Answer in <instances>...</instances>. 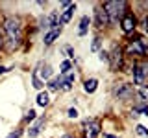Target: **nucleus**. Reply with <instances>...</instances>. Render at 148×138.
Returning <instances> with one entry per match:
<instances>
[{"instance_id":"15","label":"nucleus","mask_w":148,"mask_h":138,"mask_svg":"<svg viewBox=\"0 0 148 138\" xmlns=\"http://www.w3.org/2000/svg\"><path fill=\"white\" fill-rule=\"evenodd\" d=\"M43 125H45V118H39V120L35 122V125H34V127H30V131H28L30 138H35L37 135H39L41 129H43Z\"/></svg>"},{"instance_id":"22","label":"nucleus","mask_w":148,"mask_h":138,"mask_svg":"<svg viewBox=\"0 0 148 138\" xmlns=\"http://www.w3.org/2000/svg\"><path fill=\"white\" fill-rule=\"evenodd\" d=\"M48 89H50V90H58V89H59V77H56V79L48 81Z\"/></svg>"},{"instance_id":"12","label":"nucleus","mask_w":148,"mask_h":138,"mask_svg":"<svg viewBox=\"0 0 148 138\" xmlns=\"http://www.w3.org/2000/svg\"><path fill=\"white\" fill-rule=\"evenodd\" d=\"M76 11V4H71L65 11L61 13V17H59V28L61 26H65V24H69V20L72 18V13Z\"/></svg>"},{"instance_id":"31","label":"nucleus","mask_w":148,"mask_h":138,"mask_svg":"<svg viewBox=\"0 0 148 138\" xmlns=\"http://www.w3.org/2000/svg\"><path fill=\"white\" fill-rule=\"evenodd\" d=\"M143 28H145V30L148 31V17H145V18H143Z\"/></svg>"},{"instance_id":"30","label":"nucleus","mask_w":148,"mask_h":138,"mask_svg":"<svg viewBox=\"0 0 148 138\" xmlns=\"http://www.w3.org/2000/svg\"><path fill=\"white\" fill-rule=\"evenodd\" d=\"M69 116H71V118H78V110L76 109H69Z\"/></svg>"},{"instance_id":"1","label":"nucleus","mask_w":148,"mask_h":138,"mask_svg":"<svg viewBox=\"0 0 148 138\" xmlns=\"http://www.w3.org/2000/svg\"><path fill=\"white\" fill-rule=\"evenodd\" d=\"M2 33H4V43H6V48L9 52L18 48L22 41V22L18 17H8L4 20L2 26Z\"/></svg>"},{"instance_id":"26","label":"nucleus","mask_w":148,"mask_h":138,"mask_svg":"<svg viewBox=\"0 0 148 138\" xmlns=\"http://www.w3.org/2000/svg\"><path fill=\"white\" fill-rule=\"evenodd\" d=\"M32 120H35V110H30L24 116V122H32Z\"/></svg>"},{"instance_id":"34","label":"nucleus","mask_w":148,"mask_h":138,"mask_svg":"<svg viewBox=\"0 0 148 138\" xmlns=\"http://www.w3.org/2000/svg\"><path fill=\"white\" fill-rule=\"evenodd\" d=\"M106 138H117V136H113V135H104Z\"/></svg>"},{"instance_id":"5","label":"nucleus","mask_w":148,"mask_h":138,"mask_svg":"<svg viewBox=\"0 0 148 138\" xmlns=\"http://www.w3.org/2000/svg\"><path fill=\"white\" fill-rule=\"evenodd\" d=\"M128 53H130V55H146V53H148V46L143 43L141 39L130 41V44H128Z\"/></svg>"},{"instance_id":"35","label":"nucleus","mask_w":148,"mask_h":138,"mask_svg":"<svg viewBox=\"0 0 148 138\" xmlns=\"http://www.w3.org/2000/svg\"><path fill=\"white\" fill-rule=\"evenodd\" d=\"M61 138H72V136H71V135H65V136H61Z\"/></svg>"},{"instance_id":"16","label":"nucleus","mask_w":148,"mask_h":138,"mask_svg":"<svg viewBox=\"0 0 148 138\" xmlns=\"http://www.w3.org/2000/svg\"><path fill=\"white\" fill-rule=\"evenodd\" d=\"M83 89H85L87 94H92V92L98 89V79H95V77H92V79H87L85 85H83Z\"/></svg>"},{"instance_id":"28","label":"nucleus","mask_w":148,"mask_h":138,"mask_svg":"<svg viewBox=\"0 0 148 138\" xmlns=\"http://www.w3.org/2000/svg\"><path fill=\"white\" fill-rule=\"evenodd\" d=\"M100 61H109V53L102 50V52H100Z\"/></svg>"},{"instance_id":"19","label":"nucleus","mask_w":148,"mask_h":138,"mask_svg":"<svg viewBox=\"0 0 148 138\" xmlns=\"http://www.w3.org/2000/svg\"><path fill=\"white\" fill-rule=\"evenodd\" d=\"M32 79H34V87H35V89H41V87H43L45 85V83L43 81H41L39 79V76H37V74L34 72V74H32Z\"/></svg>"},{"instance_id":"2","label":"nucleus","mask_w":148,"mask_h":138,"mask_svg":"<svg viewBox=\"0 0 148 138\" xmlns=\"http://www.w3.org/2000/svg\"><path fill=\"white\" fill-rule=\"evenodd\" d=\"M126 2H106L104 6V11L108 13V18H109V24H119V20H122V17L126 15Z\"/></svg>"},{"instance_id":"21","label":"nucleus","mask_w":148,"mask_h":138,"mask_svg":"<svg viewBox=\"0 0 148 138\" xmlns=\"http://www.w3.org/2000/svg\"><path fill=\"white\" fill-rule=\"evenodd\" d=\"M100 44H102V39H100V37H96V39L92 41V44H91V50H92V52H98Z\"/></svg>"},{"instance_id":"27","label":"nucleus","mask_w":148,"mask_h":138,"mask_svg":"<svg viewBox=\"0 0 148 138\" xmlns=\"http://www.w3.org/2000/svg\"><path fill=\"white\" fill-rule=\"evenodd\" d=\"M65 53H67V57H74V50L71 46H65Z\"/></svg>"},{"instance_id":"3","label":"nucleus","mask_w":148,"mask_h":138,"mask_svg":"<svg viewBox=\"0 0 148 138\" xmlns=\"http://www.w3.org/2000/svg\"><path fill=\"white\" fill-rule=\"evenodd\" d=\"M100 129H102L100 120H96V118L85 120L83 122V138H96L100 135Z\"/></svg>"},{"instance_id":"6","label":"nucleus","mask_w":148,"mask_h":138,"mask_svg":"<svg viewBox=\"0 0 148 138\" xmlns=\"http://www.w3.org/2000/svg\"><path fill=\"white\" fill-rule=\"evenodd\" d=\"M115 96H117V99H122V101L132 99V98H133V89H132V85L122 83V85L115 87Z\"/></svg>"},{"instance_id":"9","label":"nucleus","mask_w":148,"mask_h":138,"mask_svg":"<svg viewBox=\"0 0 148 138\" xmlns=\"http://www.w3.org/2000/svg\"><path fill=\"white\" fill-rule=\"evenodd\" d=\"M59 26V15H58V11H52L50 15H46L43 18V28L45 30H54V28H58Z\"/></svg>"},{"instance_id":"33","label":"nucleus","mask_w":148,"mask_h":138,"mask_svg":"<svg viewBox=\"0 0 148 138\" xmlns=\"http://www.w3.org/2000/svg\"><path fill=\"white\" fill-rule=\"evenodd\" d=\"M9 68H4V66H0V74H4V72H8Z\"/></svg>"},{"instance_id":"18","label":"nucleus","mask_w":148,"mask_h":138,"mask_svg":"<svg viewBox=\"0 0 148 138\" xmlns=\"http://www.w3.org/2000/svg\"><path fill=\"white\" fill-rule=\"evenodd\" d=\"M48 101H50V98H48V94H46V92H41V94L37 96V105H41V107H46V105H48Z\"/></svg>"},{"instance_id":"13","label":"nucleus","mask_w":148,"mask_h":138,"mask_svg":"<svg viewBox=\"0 0 148 138\" xmlns=\"http://www.w3.org/2000/svg\"><path fill=\"white\" fill-rule=\"evenodd\" d=\"M59 35H61V28H59V26H58V28H54V30H50L48 33L45 35V44H46V46H50Z\"/></svg>"},{"instance_id":"29","label":"nucleus","mask_w":148,"mask_h":138,"mask_svg":"<svg viewBox=\"0 0 148 138\" xmlns=\"http://www.w3.org/2000/svg\"><path fill=\"white\" fill-rule=\"evenodd\" d=\"M21 135H22L21 131H13V133H9V135H8V138H21Z\"/></svg>"},{"instance_id":"8","label":"nucleus","mask_w":148,"mask_h":138,"mask_svg":"<svg viewBox=\"0 0 148 138\" xmlns=\"http://www.w3.org/2000/svg\"><path fill=\"white\" fill-rule=\"evenodd\" d=\"M135 24H137V20H135V17H133L132 13H126V15L122 17V20H120V28H122L124 33L133 31V30H135Z\"/></svg>"},{"instance_id":"7","label":"nucleus","mask_w":148,"mask_h":138,"mask_svg":"<svg viewBox=\"0 0 148 138\" xmlns=\"http://www.w3.org/2000/svg\"><path fill=\"white\" fill-rule=\"evenodd\" d=\"M95 24H96V28L98 30H102V28H106L109 24V18H108V13L104 11V7H96L95 9Z\"/></svg>"},{"instance_id":"25","label":"nucleus","mask_w":148,"mask_h":138,"mask_svg":"<svg viewBox=\"0 0 148 138\" xmlns=\"http://www.w3.org/2000/svg\"><path fill=\"white\" fill-rule=\"evenodd\" d=\"M139 96H141V99H148V87H141L139 89Z\"/></svg>"},{"instance_id":"10","label":"nucleus","mask_w":148,"mask_h":138,"mask_svg":"<svg viewBox=\"0 0 148 138\" xmlns=\"http://www.w3.org/2000/svg\"><path fill=\"white\" fill-rule=\"evenodd\" d=\"M34 72L39 76V79L45 83V79H48V77L52 76V66H50V64H46V63H39Z\"/></svg>"},{"instance_id":"4","label":"nucleus","mask_w":148,"mask_h":138,"mask_svg":"<svg viewBox=\"0 0 148 138\" xmlns=\"http://www.w3.org/2000/svg\"><path fill=\"white\" fill-rule=\"evenodd\" d=\"M122 48H120L119 44L113 46V50H111L109 53V64H111V70H119L120 66H122Z\"/></svg>"},{"instance_id":"11","label":"nucleus","mask_w":148,"mask_h":138,"mask_svg":"<svg viewBox=\"0 0 148 138\" xmlns=\"http://www.w3.org/2000/svg\"><path fill=\"white\" fill-rule=\"evenodd\" d=\"M74 81H76V76H74L72 72L65 74L63 77H59V89H63V90H71V89H72V85H74Z\"/></svg>"},{"instance_id":"24","label":"nucleus","mask_w":148,"mask_h":138,"mask_svg":"<svg viewBox=\"0 0 148 138\" xmlns=\"http://www.w3.org/2000/svg\"><path fill=\"white\" fill-rule=\"evenodd\" d=\"M69 70H71V61H63L61 63V74L65 76V74H69Z\"/></svg>"},{"instance_id":"20","label":"nucleus","mask_w":148,"mask_h":138,"mask_svg":"<svg viewBox=\"0 0 148 138\" xmlns=\"http://www.w3.org/2000/svg\"><path fill=\"white\" fill-rule=\"evenodd\" d=\"M139 66H141V72H143V76H145V79H148V61L139 63Z\"/></svg>"},{"instance_id":"17","label":"nucleus","mask_w":148,"mask_h":138,"mask_svg":"<svg viewBox=\"0 0 148 138\" xmlns=\"http://www.w3.org/2000/svg\"><path fill=\"white\" fill-rule=\"evenodd\" d=\"M87 26H89V17H82V20H80V30H78V33H80V35H85V33H87Z\"/></svg>"},{"instance_id":"32","label":"nucleus","mask_w":148,"mask_h":138,"mask_svg":"<svg viewBox=\"0 0 148 138\" xmlns=\"http://www.w3.org/2000/svg\"><path fill=\"white\" fill-rule=\"evenodd\" d=\"M4 46V33H2V30H0V48Z\"/></svg>"},{"instance_id":"14","label":"nucleus","mask_w":148,"mask_h":138,"mask_svg":"<svg viewBox=\"0 0 148 138\" xmlns=\"http://www.w3.org/2000/svg\"><path fill=\"white\" fill-rule=\"evenodd\" d=\"M133 81H135V85H141L143 87V83H145V76H143V72H141V66H139V63L137 64H133Z\"/></svg>"},{"instance_id":"23","label":"nucleus","mask_w":148,"mask_h":138,"mask_svg":"<svg viewBox=\"0 0 148 138\" xmlns=\"http://www.w3.org/2000/svg\"><path fill=\"white\" fill-rule=\"evenodd\" d=\"M137 135H139V136H145V138H146V136H148V129H146L145 125H137Z\"/></svg>"}]
</instances>
